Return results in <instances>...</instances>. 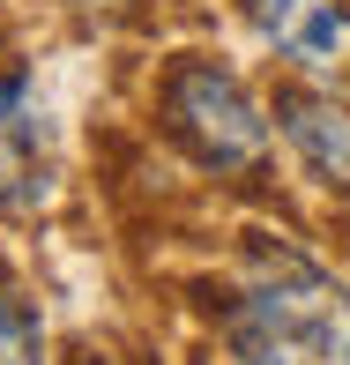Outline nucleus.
I'll return each mask as SVG.
<instances>
[{"mask_svg": "<svg viewBox=\"0 0 350 365\" xmlns=\"http://www.w3.org/2000/svg\"><path fill=\"white\" fill-rule=\"evenodd\" d=\"M164 127H172V135L187 142V157L209 164V172H254V164L269 157V112L254 105V90L231 68H216V60H179V68L164 75Z\"/></svg>", "mask_w": 350, "mask_h": 365, "instance_id": "f03ea898", "label": "nucleus"}, {"mask_svg": "<svg viewBox=\"0 0 350 365\" xmlns=\"http://www.w3.org/2000/svg\"><path fill=\"white\" fill-rule=\"evenodd\" d=\"M0 365H45V313L23 284H0Z\"/></svg>", "mask_w": 350, "mask_h": 365, "instance_id": "423d86ee", "label": "nucleus"}, {"mask_svg": "<svg viewBox=\"0 0 350 365\" xmlns=\"http://www.w3.org/2000/svg\"><path fill=\"white\" fill-rule=\"evenodd\" d=\"M246 23L298 75H350V0H246Z\"/></svg>", "mask_w": 350, "mask_h": 365, "instance_id": "7ed1b4c3", "label": "nucleus"}, {"mask_svg": "<svg viewBox=\"0 0 350 365\" xmlns=\"http://www.w3.org/2000/svg\"><path fill=\"white\" fill-rule=\"evenodd\" d=\"M53 194V135L30 75L0 60V209H38Z\"/></svg>", "mask_w": 350, "mask_h": 365, "instance_id": "20e7f679", "label": "nucleus"}, {"mask_svg": "<svg viewBox=\"0 0 350 365\" xmlns=\"http://www.w3.org/2000/svg\"><path fill=\"white\" fill-rule=\"evenodd\" d=\"M276 127H283V142L298 149V164L321 187L350 194V105H336L321 90H283L276 97Z\"/></svg>", "mask_w": 350, "mask_h": 365, "instance_id": "39448f33", "label": "nucleus"}, {"mask_svg": "<svg viewBox=\"0 0 350 365\" xmlns=\"http://www.w3.org/2000/svg\"><path fill=\"white\" fill-rule=\"evenodd\" d=\"M224 343L239 365H350V291L291 246H254Z\"/></svg>", "mask_w": 350, "mask_h": 365, "instance_id": "f257e3e1", "label": "nucleus"}]
</instances>
